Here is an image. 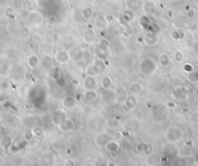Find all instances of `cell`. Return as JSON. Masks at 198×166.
I'll return each instance as SVG.
<instances>
[{
  "mask_svg": "<svg viewBox=\"0 0 198 166\" xmlns=\"http://www.w3.org/2000/svg\"><path fill=\"white\" fill-rule=\"evenodd\" d=\"M99 97L98 92L95 89H87L84 92V100L87 103H91L96 101Z\"/></svg>",
  "mask_w": 198,
  "mask_h": 166,
  "instance_id": "obj_12",
  "label": "cell"
},
{
  "mask_svg": "<svg viewBox=\"0 0 198 166\" xmlns=\"http://www.w3.org/2000/svg\"><path fill=\"white\" fill-rule=\"evenodd\" d=\"M66 117H67V114H66L65 111H63V110H57V111L53 112V114L52 116V122H53V124L57 126V125L61 124Z\"/></svg>",
  "mask_w": 198,
  "mask_h": 166,
  "instance_id": "obj_8",
  "label": "cell"
},
{
  "mask_svg": "<svg viewBox=\"0 0 198 166\" xmlns=\"http://www.w3.org/2000/svg\"><path fill=\"white\" fill-rule=\"evenodd\" d=\"M32 77H33V75L30 73H25L23 75V78H25V80H26V81H30L32 79Z\"/></svg>",
  "mask_w": 198,
  "mask_h": 166,
  "instance_id": "obj_31",
  "label": "cell"
},
{
  "mask_svg": "<svg viewBox=\"0 0 198 166\" xmlns=\"http://www.w3.org/2000/svg\"><path fill=\"white\" fill-rule=\"evenodd\" d=\"M175 103L174 102H168L167 103V107H169V108H171V109H173V108H175Z\"/></svg>",
  "mask_w": 198,
  "mask_h": 166,
  "instance_id": "obj_32",
  "label": "cell"
},
{
  "mask_svg": "<svg viewBox=\"0 0 198 166\" xmlns=\"http://www.w3.org/2000/svg\"><path fill=\"white\" fill-rule=\"evenodd\" d=\"M148 1H154V0H148Z\"/></svg>",
  "mask_w": 198,
  "mask_h": 166,
  "instance_id": "obj_35",
  "label": "cell"
},
{
  "mask_svg": "<svg viewBox=\"0 0 198 166\" xmlns=\"http://www.w3.org/2000/svg\"><path fill=\"white\" fill-rule=\"evenodd\" d=\"M105 66H104L103 62L101 60L94 61V62L89 64L85 68V75H89V76H98L101 73Z\"/></svg>",
  "mask_w": 198,
  "mask_h": 166,
  "instance_id": "obj_1",
  "label": "cell"
},
{
  "mask_svg": "<svg viewBox=\"0 0 198 166\" xmlns=\"http://www.w3.org/2000/svg\"><path fill=\"white\" fill-rule=\"evenodd\" d=\"M110 135L104 132H99L94 136V144L97 148H104L107 142L110 140Z\"/></svg>",
  "mask_w": 198,
  "mask_h": 166,
  "instance_id": "obj_6",
  "label": "cell"
},
{
  "mask_svg": "<svg viewBox=\"0 0 198 166\" xmlns=\"http://www.w3.org/2000/svg\"><path fill=\"white\" fill-rule=\"evenodd\" d=\"M83 87L85 90L87 89H95L97 87V80L95 76H89V75H85V77L83 80Z\"/></svg>",
  "mask_w": 198,
  "mask_h": 166,
  "instance_id": "obj_4",
  "label": "cell"
},
{
  "mask_svg": "<svg viewBox=\"0 0 198 166\" xmlns=\"http://www.w3.org/2000/svg\"><path fill=\"white\" fill-rule=\"evenodd\" d=\"M84 57H85V50L81 49V48L77 49V50L74 52L73 55H71V59L73 60V61H75V62L82 60Z\"/></svg>",
  "mask_w": 198,
  "mask_h": 166,
  "instance_id": "obj_19",
  "label": "cell"
},
{
  "mask_svg": "<svg viewBox=\"0 0 198 166\" xmlns=\"http://www.w3.org/2000/svg\"><path fill=\"white\" fill-rule=\"evenodd\" d=\"M92 17H93L92 8L87 7V8H85V9L82 11V18H84L85 20H89Z\"/></svg>",
  "mask_w": 198,
  "mask_h": 166,
  "instance_id": "obj_22",
  "label": "cell"
},
{
  "mask_svg": "<svg viewBox=\"0 0 198 166\" xmlns=\"http://www.w3.org/2000/svg\"><path fill=\"white\" fill-rule=\"evenodd\" d=\"M182 136V133L179 132V130L176 127H171L167 130L166 134H165V137H166V140L168 142H171V143H176L180 140Z\"/></svg>",
  "mask_w": 198,
  "mask_h": 166,
  "instance_id": "obj_5",
  "label": "cell"
},
{
  "mask_svg": "<svg viewBox=\"0 0 198 166\" xmlns=\"http://www.w3.org/2000/svg\"><path fill=\"white\" fill-rule=\"evenodd\" d=\"M83 38H84L85 42L89 44V43H92L95 39V34L93 32V29H87V31L85 32V34L83 35Z\"/></svg>",
  "mask_w": 198,
  "mask_h": 166,
  "instance_id": "obj_20",
  "label": "cell"
},
{
  "mask_svg": "<svg viewBox=\"0 0 198 166\" xmlns=\"http://www.w3.org/2000/svg\"><path fill=\"white\" fill-rule=\"evenodd\" d=\"M104 20H105V23L107 25H114L116 23V18L113 15H106L104 17Z\"/></svg>",
  "mask_w": 198,
  "mask_h": 166,
  "instance_id": "obj_25",
  "label": "cell"
},
{
  "mask_svg": "<svg viewBox=\"0 0 198 166\" xmlns=\"http://www.w3.org/2000/svg\"><path fill=\"white\" fill-rule=\"evenodd\" d=\"M182 59H183V53L180 51H177V52L175 53V60L177 61V62H181Z\"/></svg>",
  "mask_w": 198,
  "mask_h": 166,
  "instance_id": "obj_28",
  "label": "cell"
},
{
  "mask_svg": "<svg viewBox=\"0 0 198 166\" xmlns=\"http://www.w3.org/2000/svg\"><path fill=\"white\" fill-rule=\"evenodd\" d=\"M158 61H159V64L162 66V67H166V66L169 65V63H170V57L166 53H162L159 55Z\"/></svg>",
  "mask_w": 198,
  "mask_h": 166,
  "instance_id": "obj_21",
  "label": "cell"
},
{
  "mask_svg": "<svg viewBox=\"0 0 198 166\" xmlns=\"http://www.w3.org/2000/svg\"><path fill=\"white\" fill-rule=\"evenodd\" d=\"M23 107H25V109L26 111H33V110L35 109V106H34L31 102H26Z\"/></svg>",
  "mask_w": 198,
  "mask_h": 166,
  "instance_id": "obj_29",
  "label": "cell"
},
{
  "mask_svg": "<svg viewBox=\"0 0 198 166\" xmlns=\"http://www.w3.org/2000/svg\"><path fill=\"white\" fill-rule=\"evenodd\" d=\"M105 125L106 127L110 130H115L117 129V127L119 126V122L115 117H110V119L105 120Z\"/></svg>",
  "mask_w": 198,
  "mask_h": 166,
  "instance_id": "obj_17",
  "label": "cell"
},
{
  "mask_svg": "<svg viewBox=\"0 0 198 166\" xmlns=\"http://www.w3.org/2000/svg\"><path fill=\"white\" fill-rule=\"evenodd\" d=\"M31 131H32V133H33L34 137H36L38 139H41L46 136V131H45V129L42 126H40V125H35V126L31 129Z\"/></svg>",
  "mask_w": 198,
  "mask_h": 166,
  "instance_id": "obj_18",
  "label": "cell"
},
{
  "mask_svg": "<svg viewBox=\"0 0 198 166\" xmlns=\"http://www.w3.org/2000/svg\"><path fill=\"white\" fill-rule=\"evenodd\" d=\"M55 59L60 64H66L69 62V60L71 59V55L67 51L65 50H59L55 53Z\"/></svg>",
  "mask_w": 198,
  "mask_h": 166,
  "instance_id": "obj_7",
  "label": "cell"
},
{
  "mask_svg": "<svg viewBox=\"0 0 198 166\" xmlns=\"http://www.w3.org/2000/svg\"><path fill=\"white\" fill-rule=\"evenodd\" d=\"M14 144V139L9 134H5L4 136H2L1 140H0V147L3 150H9L11 147Z\"/></svg>",
  "mask_w": 198,
  "mask_h": 166,
  "instance_id": "obj_13",
  "label": "cell"
},
{
  "mask_svg": "<svg viewBox=\"0 0 198 166\" xmlns=\"http://www.w3.org/2000/svg\"><path fill=\"white\" fill-rule=\"evenodd\" d=\"M57 128L61 132H72L76 128V124L70 117H66L61 124L57 125Z\"/></svg>",
  "mask_w": 198,
  "mask_h": 166,
  "instance_id": "obj_2",
  "label": "cell"
},
{
  "mask_svg": "<svg viewBox=\"0 0 198 166\" xmlns=\"http://www.w3.org/2000/svg\"><path fill=\"white\" fill-rule=\"evenodd\" d=\"M63 164L65 165V166H67V165L74 166V165H76V161H75V159H73V158H67V159L64 160Z\"/></svg>",
  "mask_w": 198,
  "mask_h": 166,
  "instance_id": "obj_30",
  "label": "cell"
},
{
  "mask_svg": "<svg viewBox=\"0 0 198 166\" xmlns=\"http://www.w3.org/2000/svg\"><path fill=\"white\" fill-rule=\"evenodd\" d=\"M112 139H114V140L116 141H120L122 139V132H120V131H114V133L112 134Z\"/></svg>",
  "mask_w": 198,
  "mask_h": 166,
  "instance_id": "obj_27",
  "label": "cell"
},
{
  "mask_svg": "<svg viewBox=\"0 0 198 166\" xmlns=\"http://www.w3.org/2000/svg\"><path fill=\"white\" fill-rule=\"evenodd\" d=\"M154 152V148L150 143H145V144H142V152L146 156H151Z\"/></svg>",
  "mask_w": 198,
  "mask_h": 166,
  "instance_id": "obj_23",
  "label": "cell"
},
{
  "mask_svg": "<svg viewBox=\"0 0 198 166\" xmlns=\"http://www.w3.org/2000/svg\"><path fill=\"white\" fill-rule=\"evenodd\" d=\"M87 29H93V26L90 25V23H89V25H87Z\"/></svg>",
  "mask_w": 198,
  "mask_h": 166,
  "instance_id": "obj_33",
  "label": "cell"
},
{
  "mask_svg": "<svg viewBox=\"0 0 198 166\" xmlns=\"http://www.w3.org/2000/svg\"><path fill=\"white\" fill-rule=\"evenodd\" d=\"M2 63H3V61H2V57H0V68H1V66H2Z\"/></svg>",
  "mask_w": 198,
  "mask_h": 166,
  "instance_id": "obj_34",
  "label": "cell"
},
{
  "mask_svg": "<svg viewBox=\"0 0 198 166\" xmlns=\"http://www.w3.org/2000/svg\"><path fill=\"white\" fill-rule=\"evenodd\" d=\"M33 137L34 136H33V133H32L31 129L25 130V133H23V140H25V142H29Z\"/></svg>",
  "mask_w": 198,
  "mask_h": 166,
  "instance_id": "obj_24",
  "label": "cell"
},
{
  "mask_svg": "<svg viewBox=\"0 0 198 166\" xmlns=\"http://www.w3.org/2000/svg\"><path fill=\"white\" fill-rule=\"evenodd\" d=\"M62 105L65 109L72 110L77 105V99L73 95H66L62 98Z\"/></svg>",
  "mask_w": 198,
  "mask_h": 166,
  "instance_id": "obj_11",
  "label": "cell"
},
{
  "mask_svg": "<svg viewBox=\"0 0 198 166\" xmlns=\"http://www.w3.org/2000/svg\"><path fill=\"white\" fill-rule=\"evenodd\" d=\"M104 148H105L112 156H116L119 150V141H116V140H114V139H112V140H109L107 142V144Z\"/></svg>",
  "mask_w": 198,
  "mask_h": 166,
  "instance_id": "obj_9",
  "label": "cell"
},
{
  "mask_svg": "<svg viewBox=\"0 0 198 166\" xmlns=\"http://www.w3.org/2000/svg\"><path fill=\"white\" fill-rule=\"evenodd\" d=\"M138 104V98L136 94H131L127 95L124 100V108L125 111H131V110L135 109Z\"/></svg>",
  "mask_w": 198,
  "mask_h": 166,
  "instance_id": "obj_3",
  "label": "cell"
},
{
  "mask_svg": "<svg viewBox=\"0 0 198 166\" xmlns=\"http://www.w3.org/2000/svg\"><path fill=\"white\" fill-rule=\"evenodd\" d=\"M128 92L131 93V94H139L143 92L144 87L141 83L138 82H134V83H131V84L128 85Z\"/></svg>",
  "mask_w": 198,
  "mask_h": 166,
  "instance_id": "obj_14",
  "label": "cell"
},
{
  "mask_svg": "<svg viewBox=\"0 0 198 166\" xmlns=\"http://www.w3.org/2000/svg\"><path fill=\"white\" fill-rule=\"evenodd\" d=\"M168 120H169V116H168L165 112H161V113L158 115V120L160 122H168Z\"/></svg>",
  "mask_w": 198,
  "mask_h": 166,
  "instance_id": "obj_26",
  "label": "cell"
},
{
  "mask_svg": "<svg viewBox=\"0 0 198 166\" xmlns=\"http://www.w3.org/2000/svg\"><path fill=\"white\" fill-rule=\"evenodd\" d=\"M112 85H113V80H112V78L109 76V75H106V76H104L103 78L101 79L100 87H102V89L108 90L112 87Z\"/></svg>",
  "mask_w": 198,
  "mask_h": 166,
  "instance_id": "obj_16",
  "label": "cell"
},
{
  "mask_svg": "<svg viewBox=\"0 0 198 166\" xmlns=\"http://www.w3.org/2000/svg\"><path fill=\"white\" fill-rule=\"evenodd\" d=\"M157 40H158L157 35H156L154 32H148L144 35V42L149 47H152L154 45H156L157 43Z\"/></svg>",
  "mask_w": 198,
  "mask_h": 166,
  "instance_id": "obj_15",
  "label": "cell"
},
{
  "mask_svg": "<svg viewBox=\"0 0 198 166\" xmlns=\"http://www.w3.org/2000/svg\"><path fill=\"white\" fill-rule=\"evenodd\" d=\"M40 64V57L36 53H31L27 57V61H26V65L30 70H34L39 66Z\"/></svg>",
  "mask_w": 198,
  "mask_h": 166,
  "instance_id": "obj_10",
  "label": "cell"
}]
</instances>
